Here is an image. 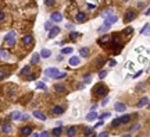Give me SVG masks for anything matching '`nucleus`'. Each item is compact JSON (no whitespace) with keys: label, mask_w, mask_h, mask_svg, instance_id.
Returning a JSON list of instances; mask_svg holds the SVG:
<instances>
[{"label":"nucleus","mask_w":150,"mask_h":137,"mask_svg":"<svg viewBox=\"0 0 150 137\" xmlns=\"http://www.w3.org/2000/svg\"><path fill=\"white\" fill-rule=\"evenodd\" d=\"M142 73H143V71H142V70H139V71H138V73H135V74H133V78H136V77H139V76H140Z\"/></svg>","instance_id":"nucleus-50"},{"label":"nucleus","mask_w":150,"mask_h":137,"mask_svg":"<svg viewBox=\"0 0 150 137\" xmlns=\"http://www.w3.org/2000/svg\"><path fill=\"white\" fill-rule=\"evenodd\" d=\"M64 109H66L64 106L56 105V106H53V109H51V113L53 115H61V113H64Z\"/></svg>","instance_id":"nucleus-7"},{"label":"nucleus","mask_w":150,"mask_h":137,"mask_svg":"<svg viewBox=\"0 0 150 137\" xmlns=\"http://www.w3.org/2000/svg\"><path fill=\"white\" fill-rule=\"evenodd\" d=\"M138 129H139V124H135V126L132 127V130H138Z\"/></svg>","instance_id":"nucleus-57"},{"label":"nucleus","mask_w":150,"mask_h":137,"mask_svg":"<svg viewBox=\"0 0 150 137\" xmlns=\"http://www.w3.org/2000/svg\"><path fill=\"white\" fill-rule=\"evenodd\" d=\"M107 92H108L107 87H106V85H103V84L97 85V88L95 90V94H96L97 96H104V95H107Z\"/></svg>","instance_id":"nucleus-3"},{"label":"nucleus","mask_w":150,"mask_h":137,"mask_svg":"<svg viewBox=\"0 0 150 137\" xmlns=\"http://www.w3.org/2000/svg\"><path fill=\"white\" fill-rule=\"evenodd\" d=\"M106 15H114V14H113V10H111V9H107V10L102 14V17H103L104 20H106Z\"/></svg>","instance_id":"nucleus-33"},{"label":"nucleus","mask_w":150,"mask_h":137,"mask_svg":"<svg viewBox=\"0 0 150 137\" xmlns=\"http://www.w3.org/2000/svg\"><path fill=\"white\" fill-rule=\"evenodd\" d=\"M117 21H118V17H117V15H110V17H106V20H104V24L111 27L113 24H115Z\"/></svg>","instance_id":"nucleus-5"},{"label":"nucleus","mask_w":150,"mask_h":137,"mask_svg":"<svg viewBox=\"0 0 150 137\" xmlns=\"http://www.w3.org/2000/svg\"><path fill=\"white\" fill-rule=\"evenodd\" d=\"M60 34V28L58 27H53L50 31H49V39H53L54 37H57Z\"/></svg>","instance_id":"nucleus-6"},{"label":"nucleus","mask_w":150,"mask_h":137,"mask_svg":"<svg viewBox=\"0 0 150 137\" xmlns=\"http://www.w3.org/2000/svg\"><path fill=\"white\" fill-rule=\"evenodd\" d=\"M29 70H31V67H29V66H25V67L21 68L19 74H21V76H27V77H28V73H29Z\"/></svg>","instance_id":"nucleus-26"},{"label":"nucleus","mask_w":150,"mask_h":137,"mask_svg":"<svg viewBox=\"0 0 150 137\" xmlns=\"http://www.w3.org/2000/svg\"><path fill=\"white\" fill-rule=\"evenodd\" d=\"M120 124H122V123H121V119H120V118H117V119H114V120L111 122V126H113V127H117V126H120Z\"/></svg>","instance_id":"nucleus-32"},{"label":"nucleus","mask_w":150,"mask_h":137,"mask_svg":"<svg viewBox=\"0 0 150 137\" xmlns=\"http://www.w3.org/2000/svg\"><path fill=\"white\" fill-rule=\"evenodd\" d=\"M51 21H56V22L63 21V14H61V13H58V11L53 13V14H51Z\"/></svg>","instance_id":"nucleus-11"},{"label":"nucleus","mask_w":150,"mask_h":137,"mask_svg":"<svg viewBox=\"0 0 150 137\" xmlns=\"http://www.w3.org/2000/svg\"><path fill=\"white\" fill-rule=\"evenodd\" d=\"M83 80H85V83H90V81H92V76H90V74H85Z\"/></svg>","instance_id":"nucleus-40"},{"label":"nucleus","mask_w":150,"mask_h":137,"mask_svg":"<svg viewBox=\"0 0 150 137\" xmlns=\"http://www.w3.org/2000/svg\"><path fill=\"white\" fill-rule=\"evenodd\" d=\"M54 91L58 92V94H63V92H67V88L64 87V84H56V85H54Z\"/></svg>","instance_id":"nucleus-12"},{"label":"nucleus","mask_w":150,"mask_h":137,"mask_svg":"<svg viewBox=\"0 0 150 137\" xmlns=\"http://www.w3.org/2000/svg\"><path fill=\"white\" fill-rule=\"evenodd\" d=\"M39 136H40V137H49V133H47V132H42Z\"/></svg>","instance_id":"nucleus-49"},{"label":"nucleus","mask_w":150,"mask_h":137,"mask_svg":"<svg viewBox=\"0 0 150 137\" xmlns=\"http://www.w3.org/2000/svg\"><path fill=\"white\" fill-rule=\"evenodd\" d=\"M2 130L4 132V133H10L11 132V126H10V124H3Z\"/></svg>","instance_id":"nucleus-36"},{"label":"nucleus","mask_w":150,"mask_h":137,"mask_svg":"<svg viewBox=\"0 0 150 137\" xmlns=\"http://www.w3.org/2000/svg\"><path fill=\"white\" fill-rule=\"evenodd\" d=\"M110 116H111V113H110V112H104V113H102V115H100L99 116V119H106V118H110Z\"/></svg>","instance_id":"nucleus-37"},{"label":"nucleus","mask_w":150,"mask_h":137,"mask_svg":"<svg viewBox=\"0 0 150 137\" xmlns=\"http://www.w3.org/2000/svg\"><path fill=\"white\" fill-rule=\"evenodd\" d=\"M21 116H22V113L21 112H18V111H15V112H13V113L10 115V119H14V120H18V119H21Z\"/></svg>","instance_id":"nucleus-21"},{"label":"nucleus","mask_w":150,"mask_h":137,"mask_svg":"<svg viewBox=\"0 0 150 137\" xmlns=\"http://www.w3.org/2000/svg\"><path fill=\"white\" fill-rule=\"evenodd\" d=\"M108 28H110V25H106V24H103V25L100 27L99 30H97V32H99V34H102V32H106V31H108Z\"/></svg>","instance_id":"nucleus-30"},{"label":"nucleus","mask_w":150,"mask_h":137,"mask_svg":"<svg viewBox=\"0 0 150 137\" xmlns=\"http://www.w3.org/2000/svg\"><path fill=\"white\" fill-rule=\"evenodd\" d=\"M0 7H2V2H0Z\"/></svg>","instance_id":"nucleus-61"},{"label":"nucleus","mask_w":150,"mask_h":137,"mask_svg":"<svg viewBox=\"0 0 150 137\" xmlns=\"http://www.w3.org/2000/svg\"><path fill=\"white\" fill-rule=\"evenodd\" d=\"M58 68L57 67H47L46 70H44V76H47V77H50V78H56L58 76Z\"/></svg>","instance_id":"nucleus-2"},{"label":"nucleus","mask_w":150,"mask_h":137,"mask_svg":"<svg viewBox=\"0 0 150 137\" xmlns=\"http://www.w3.org/2000/svg\"><path fill=\"white\" fill-rule=\"evenodd\" d=\"M103 63H104V60H103L102 58H100L99 60H97V64H99V66H102V64H103Z\"/></svg>","instance_id":"nucleus-54"},{"label":"nucleus","mask_w":150,"mask_h":137,"mask_svg":"<svg viewBox=\"0 0 150 137\" xmlns=\"http://www.w3.org/2000/svg\"><path fill=\"white\" fill-rule=\"evenodd\" d=\"M40 58H43V59H47V58H50V55H51V52L49 50V49H42V52H40Z\"/></svg>","instance_id":"nucleus-20"},{"label":"nucleus","mask_w":150,"mask_h":137,"mask_svg":"<svg viewBox=\"0 0 150 137\" xmlns=\"http://www.w3.org/2000/svg\"><path fill=\"white\" fill-rule=\"evenodd\" d=\"M36 88H39V90H46V85H44L43 81H38L36 83Z\"/></svg>","instance_id":"nucleus-34"},{"label":"nucleus","mask_w":150,"mask_h":137,"mask_svg":"<svg viewBox=\"0 0 150 137\" xmlns=\"http://www.w3.org/2000/svg\"><path fill=\"white\" fill-rule=\"evenodd\" d=\"M88 9L89 10H95L96 9V4H93V3H88Z\"/></svg>","instance_id":"nucleus-43"},{"label":"nucleus","mask_w":150,"mask_h":137,"mask_svg":"<svg viewBox=\"0 0 150 137\" xmlns=\"http://www.w3.org/2000/svg\"><path fill=\"white\" fill-rule=\"evenodd\" d=\"M90 137H97V134H92Z\"/></svg>","instance_id":"nucleus-60"},{"label":"nucleus","mask_w":150,"mask_h":137,"mask_svg":"<svg viewBox=\"0 0 150 137\" xmlns=\"http://www.w3.org/2000/svg\"><path fill=\"white\" fill-rule=\"evenodd\" d=\"M34 116H35L36 119L42 120V122H44V120H46V116H44L42 112H39V111H35V112H34Z\"/></svg>","instance_id":"nucleus-18"},{"label":"nucleus","mask_w":150,"mask_h":137,"mask_svg":"<svg viewBox=\"0 0 150 137\" xmlns=\"http://www.w3.org/2000/svg\"><path fill=\"white\" fill-rule=\"evenodd\" d=\"M120 119H121V123H128L132 118H131V115H124V116H121Z\"/></svg>","instance_id":"nucleus-29"},{"label":"nucleus","mask_w":150,"mask_h":137,"mask_svg":"<svg viewBox=\"0 0 150 137\" xmlns=\"http://www.w3.org/2000/svg\"><path fill=\"white\" fill-rule=\"evenodd\" d=\"M122 137H131V134H125V136H122Z\"/></svg>","instance_id":"nucleus-59"},{"label":"nucleus","mask_w":150,"mask_h":137,"mask_svg":"<svg viewBox=\"0 0 150 137\" xmlns=\"http://www.w3.org/2000/svg\"><path fill=\"white\" fill-rule=\"evenodd\" d=\"M97 137H108V133L103 132V133H100V134H97Z\"/></svg>","instance_id":"nucleus-46"},{"label":"nucleus","mask_w":150,"mask_h":137,"mask_svg":"<svg viewBox=\"0 0 150 137\" xmlns=\"http://www.w3.org/2000/svg\"><path fill=\"white\" fill-rule=\"evenodd\" d=\"M142 35H150V24H145V27L140 30Z\"/></svg>","instance_id":"nucleus-19"},{"label":"nucleus","mask_w":150,"mask_h":137,"mask_svg":"<svg viewBox=\"0 0 150 137\" xmlns=\"http://www.w3.org/2000/svg\"><path fill=\"white\" fill-rule=\"evenodd\" d=\"M125 34H127V35H131L132 34V32H133V28L132 27H127V28H125Z\"/></svg>","instance_id":"nucleus-38"},{"label":"nucleus","mask_w":150,"mask_h":137,"mask_svg":"<svg viewBox=\"0 0 150 137\" xmlns=\"http://www.w3.org/2000/svg\"><path fill=\"white\" fill-rule=\"evenodd\" d=\"M107 102H108V98H104L103 101H102V105L104 106V105H107Z\"/></svg>","instance_id":"nucleus-52"},{"label":"nucleus","mask_w":150,"mask_h":137,"mask_svg":"<svg viewBox=\"0 0 150 137\" xmlns=\"http://www.w3.org/2000/svg\"><path fill=\"white\" fill-rule=\"evenodd\" d=\"M147 102H149V99L146 98V96H143V98H142L139 102H138V106L139 108H142V106H145V105H147Z\"/></svg>","instance_id":"nucleus-27"},{"label":"nucleus","mask_w":150,"mask_h":137,"mask_svg":"<svg viewBox=\"0 0 150 137\" xmlns=\"http://www.w3.org/2000/svg\"><path fill=\"white\" fill-rule=\"evenodd\" d=\"M34 42V37L32 35H25V37L22 38V43L24 45H29V43Z\"/></svg>","instance_id":"nucleus-15"},{"label":"nucleus","mask_w":150,"mask_h":137,"mask_svg":"<svg viewBox=\"0 0 150 137\" xmlns=\"http://www.w3.org/2000/svg\"><path fill=\"white\" fill-rule=\"evenodd\" d=\"M66 77H67V73L64 71V73H58V76H57L56 78H57V80H61V78H66Z\"/></svg>","instance_id":"nucleus-41"},{"label":"nucleus","mask_w":150,"mask_h":137,"mask_svg":"<svg viewBox=\"0 0 150 137\" xmlns=\"http://www.w3.org/2000/svg\"><path fill=\"white\" fill-rule=\"evenodd\" d=\"M107 76V70H100V73H99V78H104Z\"/></svg>","instance_id":"nucleus-39"},{"label":"nucleus","mask_w":150,"mask_h":137,"mask_svg":"<svg viewBox=\"0 0 150 137\" xmlns=\"http://www.w3.org/2000/svg\"><path fill=\"white\" fill-rule=\"evenodd\" d=\"M31 137H40V136L38 134V133H32V134H31Z\"/></svg>","instance_id":"nucleus-56"},{"label":"nucleus","mask_w":150,"mask_h":137,"mask_svg":"<svg viewBox=\"0 0 150 137\" xmlns=\"http://www.w3.org/2000/svg\"><path fill=\"white\" fill-rule=\"evenodd\" d=\"M108 64H110V66H111V67H114V66H115V64H117V62H115V60H114V59H110V60H108Z\"/></svg>","instance_id":"nucleus-44"},{"label":"nucleus","mask_w":150,"mask_h":137,"mask_svg":"<svg viewBox=\"0 0 150 137\" xmlns=\"http://www.w3.org/2000/svg\"><path fill=\"white\" fill-rule=\"evenodd\" d=\"M85 20H86V15H85V13H82V11H78V13H76V21H78V22H85Z\"/></svg>","instance_id":"nucleus-16"},{"label":"nucleus","mask_w":150,"mask_h":137,"mask_svg":"<svg viewBox=\"0 0 150 137\" xmlns=\"http://www.w3.org/2000/svg\"><path fill=\"white\" fill-rule=\"evenodd\" d=\"M0 58H3L4 60H9L10 59V53L7 50H4V49H0Z\"/></svg>","instance_id":"nucleus-22"},{"label":"nucleus","mask_w":150,"mask_h":137,"mask_svg":"<svg viewBox=\"0 0 150 137\" xmlns=\"http://www.w3.org/2000/svg\"><path fill=\"white\" fill-rule=\"evenodd\" d=\"M32 63H34V64H39V62H40V55L39 53H34V55H32Z\"/></svg>","instance_id":"nucleus-23"},{"label":"nucleus","mask_w":150,"mask_h":137,"mask_svg":"<svg viewBox=\"0 0 150 137\" xmlns=\"http://www.w3.org/2000/svg\"><path fill=\"white\" fill-rule=\"evenodd\" d=\"M66 134H67L68 137H74V136L76 134V127H75V126L68 127V129H67V132H66Z\"/></svg>","instance_id":"nucleus-13"},{"label":"nucleus","mask_w":150,"mask_h":137,"mask_svg":"<svg viewBox=\"0 0 150 137\" xmlns=\"http://www.w3.org/2000/svg\"><path fill=\"white\" fill-rule=\"evenodd\" d=\"M102 124H103V120H100V122H97V123H96V126H95V129H97L99 126H102Z\"/></svg>","instance_id":"nucleus-55"},{"label":"nucleus","mask_w":150,"mask_h":137,"mask_svg":"<svg viewBox=\"0 0 150 137\" xmlns=\"http://www.w3.org/2000/svg\"><path fill=\"white\" fill-rule=\"evenodd\" d=\"M110 41H111V37H108V35H104V37H102L97 42H99L100 46H104V45H107V43L110 42Z\"/></svg>","instance_id":"nucleus-10"},{"label":"nucleus","mask_w":150,"mask_h":137,"mask_svg":"<svg viewBox=\"0 0 150 137\" xmlns=\"http://www.w3.org/2000/svg\"><path fill=\"white\" fill-rule=\"evenodd\" d=\"M79 55L82 56V58H86V56H89V49H88V48H81Z\"/></svg>","instance_id":"nucleus-25"},{"label":"nucleus","mask_w":150,"mask_h":137,"mask_svg":"<svg viewBox=\"0 0 150 137\" xmlns=\"http://www.w3.org/2000/svg\"><path fill=\"white\" fill-rule=\"evenodd\" d=\"M76 37H78V34H76V32H71V34H70V38L72 39V41H75Z\"/></svg>","instance_id":"nucleus-42"},{"label":"nucleus","mask_w":150,"mask_h":137,"mask_svg":"<svg viewBox=\"0 0 150 137\" xmlns=\"http://www.w3.org/2000/svg\"><path fill=\"white\" fill-rule=\"evenodd\" d=\"M28 119H29V116H28V115H22L21 116V120H28Z\"/></svg>","instance_id":"nucleus-53"},{"label":"nucleus","mask_w":150,"mask_h":137,"mask_svg":"<svg viewBox=\"0 0 150 137\" xmlns=\"http://www.w3.org/2000/svg\"><path fill=\"white\" fill-rule=\"evenodd\" d=\"M72 48L71 46H66V48H63V50H61V53L63 55H70V53H72Z\"/></svg>","instance_id":"nucleus-28"},{"label":"nucleus","mask_w":150,"mask_h":137,"mask_svg":"<svg viewBox=\"0 0 150 137\" xmlns=\"http://www.w3.org/2000/svg\"><path fill=\"white\" fill-rule=\"evenodd\" d=\"M27 78H28V80H35V78H36V76H35V74H29Z\"/></svg>","instance_id":"nucleus-51"},{"label":"nucleus","mask_w":150,"mask_h":137,"mask_svg":"<svg viewBox=\"0 0 150 137\" xmlns=\"http://www.w3.org/2000/svg\"><path fill=\"white\" fill-rule=\"evenodd\" d=\"M146 15H150V6H149V9L147 10H146V13H145Z\"/></svg>","instance_id":"nucleus-58"},{"label":"nucleus","mask_w":150,"mask_h":137,"mask_svg":"<svg viewBox=\"0 0 150 137\" xmlns=\"http://www.w3.org/2000/svg\"><path fill=\"white\" fill-rule=\"evenodd\" d=\"M4 42H6V45L9 48L15 45V32L14 31H10L9 34L6 35V37H4Z\"/></svg>","instance_id":"nucleus-1"},{"label":"nucleus","mask_w":150,"mask_h":137,"mask_svg":"<svg viewBox=\"0 0 150 137\" xmlns=\"http://www.w3.org/2000/svg\"><path fill=\"white\" fill-rule=\"evenodd\" d=\"M92 132H93V127H85L83 134H85V136H90V134H92Z\"/></svg>","instance_id":"nucleus-35"},{"label":"nucleus","mask_w":150,"mask_h":137,"mask_svg":"<svg viewBox=\"0 0 150 137\" xmlns=\"http://www.w3.org/2000/svg\"><path fill=\"white\" fill-rule=\"evenodd\" d=\"M135 17H136V13L133 10H128L127 13H125V21L127 22H129V21H132V20H135Z\"/></svg>","instance_id":"nucleus-4"},{"label":"nucleus","mask_w":150,"mask_h":137,"mask_svg":"<svg viewBox=\"0 0 150 137\" xmlns=\"http://www.w3.org/2000/svg\"><path fill=\"white\" fill-rule=\"evenodd\" d=\"M44 4H46V6H51V4H54V0H46Z\"/></svg>","instance_id":"nucleus-45"},{"label":"nucleus","mask_w":150,"mask_h":137,"mask_svg":"<svg viewBox=\"0 0 150 137\" xmlns=\"http://www.w3.org/2000/svg\"><path fill=\"white\" fill-rule=\"evenodd\" d=\"M61 133H63V129H61V126H58V127H54V129H53V136H54V137L61 136Z\"/></svg>","instance_id":"nucleus-24"},{"label":"nucleus","mask_w":150,"mask_h":137,"mask_svg":"<svg viewBox=\"0 0 150 137\" xmlns=\"http://www.w3.org/2000/svg\"><path fill=\"white\" fill-rule=\"evenodd\" d=\"M44 27H46L44 30H47V31H50V30H51V24H50V22H46V24H44Z\"/></svg>","instance_id":"nucleus-47"},{"label":"nucleus","mask_w":150,"mask_h":137,"mask_svg":"<svg viewBox=\"0 0 150 137\" xmlns=\"http://www.w3.org/2000/svg\"><path fill=\"white\" fill-rule=\"evenodd\" d=\"M125 109H127L125 104H122V102H117L115 104V111L117 112H125Z\"/></svg>","instance_id":"nucleus-17"},{"label":"nucleus","mask_w":150,"mask_h":137,"mask_svg":"<svg viewBox=\"0 0 150 137\" xmlns=\"http://www.w3.org/2000/svg\"><path fill=\"white\" fill-rule=\"evenodd\" d=\"M31 134H32L31 126H24V127L21 129V136H22V137H28V136H31Z\"/></svg>","instance_id":"nucleus-8"},{"label":"nucleus","mask_w":150,"mask_h":137,"mask_svg":"<svg viewBox=\"0 0 150 137\" xmlns=\"http://www.w3.org/2000/svg\"><path fill=\"white\" fill-rule=\"evenodd\" d=\"M7 76H9V71H7V70H4V68H2V70H0V80L6 78Z\"/></svg>","instance_id":"nucleus-31"},{"label":"nucleus","mask_w":150,"mask_h":137,"mask_svg":"<svg viewBox=\"0 0 150 137\" xmlns=\"http://www.w3.org/2000/svg\"><path fill=\"white\" fill-rule=\"evenodd\" d=\"M68 63H70V66L72 67H75V66H78V64L81 63V59H79V56H72V58L68 60Z\"/></svg>","instance_id":"nucleus-9"},{"label":"nucleus","mask_w":150,"mask_h":137,"mask_svg":"<svg viewBox=\"0 0 150 137\" xmlns=\"http://www.w3.org/2000/svg\"><path fill=\"white\" fill-rule=\"evenodd\" d=\"M97 118H99V115H97L96 112H89L86 115V120H89V122H93V120H96Z\"/></svg>","instance_id":"nucleus-14"},{"label":"nucleus","mask_w":150,"mask_h":137,"mask_svg":"<svg viewBox=\"0 0 150 137\" xmlns=\"http://www.w3.org/2000/svg\"><path fill=\"white\" fill-rule=\"evenodd\" d=\"M4 17H6V13H4V11H0V21H3Z\"/></svg>","instance_id":"nucleus-48"}]
</instances>
